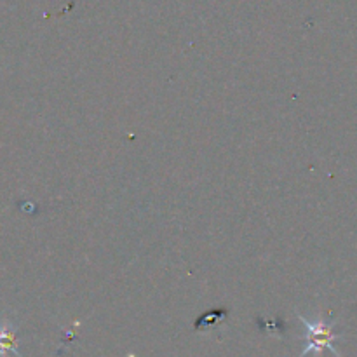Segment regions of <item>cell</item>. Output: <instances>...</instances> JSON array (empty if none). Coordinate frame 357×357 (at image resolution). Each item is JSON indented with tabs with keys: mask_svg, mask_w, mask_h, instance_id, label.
Returning <instances> with one entry per match:
<instances>
[{
	"mask_svg": "<svg viewBox=\"0 0 357 357\" xmlns=\"http://www.w3.org/2000/svg\"><path fill=\"white\" fill-rule=\"evenodd\" d=\"M298 319L300 323L307 328V345L298 357L309 356L310 352L321 354V351H324V349L331 351L337 357H342L340 352L335 347V342L340 338V335L335 333L333 323H326L324 319L309 321L307 317H303L302 314H298Z\"/></svg>",
	"mask_w": 357,
	"mask_h": 357,
	"instance_id": "cell-1",
	"label": "cell"
},
{
	"mask_svg": "<svg viewBox=\"0 0 357 357\" xmlns=\"http://www.w3.org/2000/svg\"><path fill=\"white\" fill-rule=\"evenodd\" d=\"M23 357L17 351L16 326L9 321H0V357Z\"/></svg>",
	"mask_w": 357,
	"mask_h": 357,
	"instance_id": "cell-2",
	"label": "cell"
}]
</instances>
